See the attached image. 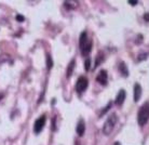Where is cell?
<instances>
[{"label":"cell","instance_id":"1","mask_svg":"<svg viewBox=\"0 0 149 145\" xmlns=\"http://www.w3.org/2000/svg\"><path fill=\"white\" fill-rule=\"evenodd\" d=\"M80 49H81V54L82 55H88L92 50L93 47V41L91 39H88V34L86 32H81L80 35V40H79Z\"/></svg>","mask_w":149,"mask_h":145},{"label":"cell","instance_id":"2","mask_svg":"<svg viewBox=\"0 0 149 145\" xmlns=\"http://www.w3.org/2000/svg\"><path fill=\"white\" fill-rule=\"evenodd\" d=\"M149 120V102L144 103L139 107L138 114H137V121L140 127H143L148 122Z\"/></svg>","mask_w":149,"mask_h":145},{"label":"cell","instance_id":"3","mask_svg":"<svg viewBox=\"0 0 149 145\" xmlns=\"http://www.w3.org/2000/svg\"><path fill=\"white\" fill-rule=\"evenodd\" d=\"M118 121V117L115 113H112L110 116H108V118L106 119L105 124L103 126V133L105 135H109L112 132V130L115 128V126Z\"/></svg>","mask_w":149,"mask_h":145},{"label":"cell","instance_id":"4","mask_svg":"<svg viewBox=\"0 0 149 145\" xmlns=\"http://www.w3.org/2000/svg\"><path fill=\"white\" fill-rule=\"evenodd\" d=\"M88 85H89V81L86 79V77L80 76L79 78H78V80H77V82H76V91L78 92V93H82L83 91L86 90Z\"/></svg>","mask_w":149,"mask_h":145},{"label":"cell","instance_id":"5","mask_svg":"<svg viewBox=\"0 0 149 145\" xmlns=\"http://www.w3.org/2000/svg\"><path fill=\"white\" fill-rule=\"evenodd\" d=\"M45 116L42 115V116H40L39 118L35 121V124H34V131H35V133H40L42 129L44 128V126H45Z\"/></svg>","mask_w":149,"mask_h":145},{"label":"cell","instance_id":"6","mask_svg":"<svg viewBox=\"0 0 149 145\" xmlns=\"http://www.w3.org/2000/svg\"><path fill=\"white\" fill-rule=\"evenodd\" d=\"M96 81L100 82L103 86H106L107 81H108V75H107V72L105 70H102L98 75L96 76Z\"/></svg>","mask_w":149,"mask_h":145},{"label":"cell","instance_id":"7","mask_svg":"<svg viewBox=\"0 0 149 145\" xmlns=\"http://www.w3.org/2000/svg\"><path fill=\"white\" fill-rule=\"evenodd\" d=\"M142 87H140V85L139 83H135L134 85V102H138L139 99H140V97H142Z\"/></svg>","mask_w":149,"mask_h":145},{"label":"cell","instance_id":"8","mask_svg":"<svg viewBox=\"0 0 149 145\" xmlns=\"http://www.w3.org/2000/svg\"><path fill=\"white\" fill-rule=\"evenodd\" d=\"M124 100H125V91L123 89H121L120 91L118 92L115 102H116V104H117L118 106H121L123 104V102H124Z\"/></svg>","mask_w":149,"mask_h":145},{"label":"cell","instance_id":"9","mask_svg":"<svg viewBox=\"0 0 149 145\" xmlns=\"http://www.w3.org/2000/svg\"><path fill=\"white\" fill-rule=\"evenodd\" d=\"M76 131H77V134L79 135V136H83V134H84L85 132V124H84V121H83L82 119H81L79 122H78V124H77Z\"/></svg>","mask_w":149,"mask_h":145},{"label":"cell","instance_id":"10","mask_svg":"<svg viewBox=\"0 0 149 145\" xmlns=\"http://www.w3.org/2000/svg\"><path fill=\"white\" fill-rule=\"evenodd\" d=\"M74 65H76V61H74V59H73L71 61H70L68 67H67V72H66V74H67V78H70V76H71L73 72H74Z\"/></svg>","mask_w":149,"mask_h":145},{"label":"cell","instance_id":"11","mask_svg":"<svg viewBox=\"0 0 149 145\" xmlns=\"http://www.w3.org/2000/svg\"><path fill=\"white\" fill-rule=\"evenodd\" d=\"M119 70H120V72H121V74H122L123 76L129 75V70H128V68H127V65L124 64L123 62H121L120 65H119Z\"/></svg>","mask_w":149,"mask_h":145},{"label":"cell","instance_id":"12","mask_svg":"<svg viewBox=\"0 0 149 145\" xmlns=\"http://www.w3.org/2000/svg\"><path fill=\"white\" fill-rule=\"evenodd\" d=\"M53 66V60L50 54H47V70H50Z\"/></svg>","mask_w":149,"mask_h":145},{"label":"cell","instance_id":"13","mask_svg":"<svg viewBox=\"0 0 149 145\" xmlns=\"http://www.w3.org/2000/svg\"><path fill=\"white\" fill-rule=\"evenodd\" d=\"M103 61H104V55H103V53H98V54H97V56H96V62H95L94 67L98 66V65H100V62L102 63Z\"/></svg>","mask_w":149,"mask_h":145},{"label":"cell","instance_id":"14","mask_svg":"<svg viewBox=\"0 0 149 145\" xmlns=\"http://www.w3.org/2000/svg\"><path fill=\"white\" fill-rule=\"evenodd\" d=\"M84 68L85 70H90L91 68V60L90 59H86L84 62Z\"/></svg>","mask_w":149,"mask_h":145},{"label":"cell","instance_id":"15","mask_svg":"<svg viewBox=\"0 0 149 145\" xmlns=\"http://www.w3.org/2000/svg\"><path fill=\"white\" fill-rule=\"evenodd\" d=\"M24 20H25V17L23 15H20V14L16 15V21L17 22H24Z\"/></svg>","mask_w":149,"mask_h":145},{"label":"cell","instance_id":"16","mask_svg":"<svg viewBox=\"0 0 149 145\" xmlns=\"http://www.w3.org/2000/svg\"><path fill=\"white\" fill-rule=\"evenodd\" d=\"M110 106H111V102H109V104H108V105H107L106 107H105V109H104V111H103V112H102V114H101V115H104V114L106 113L107 111H108V109H109V108H110Z\"/></svg>","mask_w":149,"mask_h":145},{"label":"cell","instance_id":"17","mask_svg":"<svg viewBox=\"0 0 149 145\" xmlns=\"http://www.w3.org/2000/svg\"><path fill=\"white\" fill-rule=\"evenodd\" d=\"M129 3L131 5H137V1H132V0H129Z\"/></svg>","mask_w":149,"mask_h":145},{"label":"cell","instance_id":"18","mask_svg":"<svg viewBox=\"0 0 149 145\" xmlns=\"http://www.w3.org/2000/svg\"><path fill=\"white\" fill-rule=\"evenodd\" d=\"M144 19H145V20H146L147 22H149V13H146V14H145V15H144Z\"/></svg>","mask_w":149,"mask_h":145},{"label":"cell","instance_id":"19","mask_svg":"<svg viewBox=\"0 0 149 145\" xmlns=\"http://www.w3.org/2000/svg\"><path fill=\"white\" fill-rule=\"evenodd\" d=\"M2 97H3V94H2V93H0V100H1Z\"/></svg>","mask_w":149,"mask_h":145},{"label":"cell","instance_id":"20","mask_svg":"<svg viewBox=\"0 0 149 145\" xmlns=\"http://www.w3.org/2000/svg\"><path fill=\"white\" fill-rule=\"evenodd\" d=\"M74 145H80V143L78 142V141H76V144H74Z\"/></svg>","mask_w":149,"mask_h":145},{"label":"cell","instance_id":"21","mask_svg":"<svg viewBox=\"0 0 149 145\" xmlns=\"http://www.w3.org/2000/svg\"><path fill=\"white\" fill-rule=\"evenodd\" d=\"M115 145H121V144H120L119 142H116V143H115Z\"/></svg>","mask_w":149,"mask_h":145}]
</instances>
